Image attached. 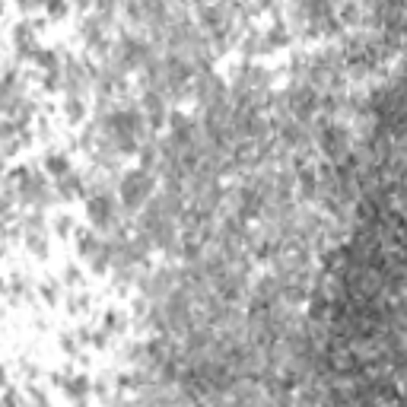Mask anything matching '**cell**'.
Here are the masks:
<instances>
[{
  "instance_id": "1",
  "label": "cell",
  "mask_w": 407,
  "mask_h": 407,
  "mask_svg": "<svg viewBox=\"0 0 407 407\" xmlns=\"http://www.w3.org/2000/svg\"><path fill=\"white\" fill-rule=\"evenodd\" d=\"M150 194H153V179L146 172H131L125 179V185H121V198H125V204L131 210H137L140 204H146Z\"/></svg>"
},
{
  "instance_id": "2",
  "label": "cell",
  "mask_w": 407,
  "mask_h": 407,
  "mask_svg": "<svg viewBox=\"0 0 407 407\" xmlns=\"http://www.w3.org/2000/svg\"><path fill=\"white\" fill-rule=\"evenodd\" d=\"M0 385H4V369H0Z\"/></svg>"
}]
</instances>
